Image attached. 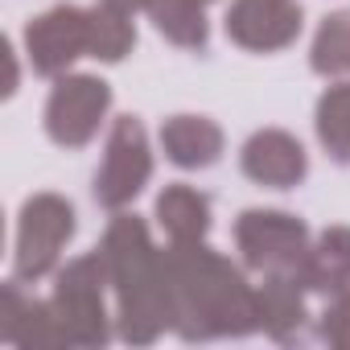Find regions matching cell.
Returning <instances> with one entry per match:
<instances>
[{"instance_id":"1","label":"cell","mask_w":350,"mask_h":350,"mask_svg":"<svg viewBox=\"0 0 350 350\" xmlns=\"http://www.w3.org/2000/svg\"><path fill=\"white\" fill-rule=\"evenodd\" d=\"M103 260L120 284V297H124V334L132 342H148L157 334V297L152 288L144 284V272H148V243H144V227L136 219H116L107 239H103Z\"/></svg>"},{"instance_id":"2","label":"cell","mask_w":350,"mask_h":350,"mask_svg":"<svg viewBox=\"0 0 350 350\" xmlns=\"http://www.w3.org/2000/svg\"><path fill=\"white\" fill-rule=\"evenodd\" d=\"M75 235V206L58 194H33L25 198L21 215H17V239H13V276L21 284L42 280L62 247Z\"/></svg>"},{"instance_id":"3","label":"cell","mask_w":350,"mask_h":350,"mask_svg":"<svg viewBox=\"0 0 350 350\" xmlns=\"http://www.w3.org/2000/svg\"><path fill=\"white\" fill-rule=\"evenodd\" d=\"M103 264L99 256H83L75 260L66 272H58V288H54V313L62 325V342L66 346H95L107 338L103 325Z\"/></svg>"},{"instance_id":"4","label":"cell","mask_w":350,"mask_h":350,"mask_svg":"<svg viewBox=\"0 0 350 350\" xmlns=\"http://www.w3.org/2000/svg\"><path fill=\"white\" fill-rule=\"evenodd\" d=\"M107 99H111V91H107L103 79H91V75L58 79V87L50 91V103H46L50 140L62 144V148H83L99 132Z\"/></svg>"},{"instance_id":"5","label":"cell","mask_w":350,"mask_h":350,"mask_svg":"<svg viewBox=\"0 0 350 350\" xmlns=\"http://www.w3.org/2000/svg\"><path fill=\"white\" fill-rule=\"evenodd\" d=\"M25 54H29V66L46 79L62 75L83 50H91V13L75 9V5H58V9H46L42 17H29L25 33Z\"/></svg>"},{"instance_id":"6","label":"cell","mask_w":350,"mask_h":350,"mask_svg":"<svg viewBox=\"0 0 350 350\" xmlns=\"http://www.w3.org/2000/svg\"><path fill=\"white\" fill-rule=\"evenodd\" d=\"M148 178V148L136 120H120L107 140V157L95 178V198L103 206H124Z\"/></svg>"},{"instance_id":"7","label":"cell","mask_w":350,"mask_h":350,"mask_svg":"<svg viewBox=\"0 0 350 350\" xmlns=\"http://www.w3.org/2000/svg\"><path fill=\"white\" fill-rule=\"evenodd\" d=\"M243 169L256 182H272V186H293L305 173V157L301 144H293L284 132H264L247 144L243 152Z\"/></svg>"},{"instance_id":"8","label":"cell","mask_w":350,"mask_h":350,"mask_svg":"<svg viewBox=\"0 0 350 350\" xmlns=\"http://www.w3.org/2000/svg\"><path fill=\"white\" fill-rule=\"evenodd\" d=\"M227 29L243 46H280L301 29V13L280 5V0H264V5H239Z\"/></svg>"},{"instance_id":"9","label":"cell","mask_w":350,"mask_h":350,"mask_svg":"<svg viewBox=\"0 0 350 350\" xmlns=\"http://www.w3.org/2000/svg\"><path fill=\"white\" fill-rule=\"evenodd\" d=\"M239 243L247 247L252 264H264V256H280V247L301 243V227L284 215H243Z\"/></svg>"},{"instance_id":"10","label":"cell","mask_w":350,"mask_h":350,"mask_svg":"<svg viewBox=\"0 0 350 350\" xmlns=\"http://www.w3.org/2000/svg\"><path fill=\"white\" fill-rule=\"evenodd\" d=\"M165 148H169L173 161H182V165H211L219 157V132L206 120L182 116V120L165 124Z\"/></svg>"},{"instance_id":"11","label":"cell","mask_w":350,"mask_h":350,"mask_svg":"<svg viewBox=\"0 0 350 350\" xmlns=\"http://www.w3.org/2000/svg\"><path fill=\"white\" fill-rule=\"evenodd\" d=\"M157 211H161V223L178 235V239L198 235L206 227V198H198L194 190H169Z\"/></svg>"},{"instance_id":"12","label":"cell","mask_w":350,"mask_h":350,"mask_svg":"<svg viewBox=\"0 0 350 350\" xmlns=\"http://www.w3.org/2000/svg\"><path fill=\"white\" fill-rule=\"evenodd\" d=\"M128 46H132V25L116 9H95L91 13V54L116 62V58H124Z\"/></svg>"},{"instance_id":"13","label":"cell","mask_w":350,"mask_h":350,"mask_svg":"<svg viewBox=\"0 0 350 350\" xmlns=\"http://www.w3.org/2000/svg\"><path fill=\"white\" fill-rule=\"evenodd\" d=\"M317 70H350V17H329L317 38Z\"/></svg>"},{"instance_id":"14","label":"cell","mask_w":350,"mask_h":350,"mask_svg":"<svg viewBox=\"0 0 350 350\" xmlns=\"http://www.w3.org/2000/svg\"><path fill=\"white\" fill-rule=\"evenodd\" d=\"M111 5L116 9H128V5H140V0H111Z\"/></svg>"}]
</instances>
